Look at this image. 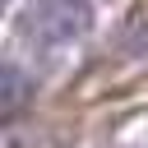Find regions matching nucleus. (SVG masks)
<instances>
[{
    "mask_svg": "<svg viewBox=\"0 0 148 148\" xmlns=\"http://www.w3.org/2000/svg\"><path fill=\"white\" fill-rule=\"evenodd\" d=\"M116 51L120 56H148V18H130L116 37Z\"/></svg>",
    "mask_w": 148,
    "mask_h": 148,
    "instance_id": "7ed1b4c3",
    "label": "nucleus"
},
{
    "mask_svg": "<svg viewBox=\"0 0 148 148\" xmlns=\"http://www.w3.org/2000/svg\"><path fill=\"white\" fill-rule=\"evenodd\" d=\"M0 79H5V97H0V111H5V120H14V116L23 111V102L32 97V79H28V74H23L14 60L5 65V74H0Z\"/></svg>",
    "mask_w": 148,
    "mask_h": 148,
    "instance_id": "f03ea898",
    "label": "nucleus"
},
{
    "mask_svg": "<svg viewBox=\"0 0 148 148\" xmlns=\"http://www.w3.org/2000/svg\"><path fill=\"white\" fill-rule=\"evenodd\" d=\"M92 28V0H32L18 14V37L32 46H65Z\"/></svg>",
    "mask_w": 148,
    "mask_h": 148,
    "instance_id": "f257e3e1",
    "label": "nucleus"
}]
</instances>
